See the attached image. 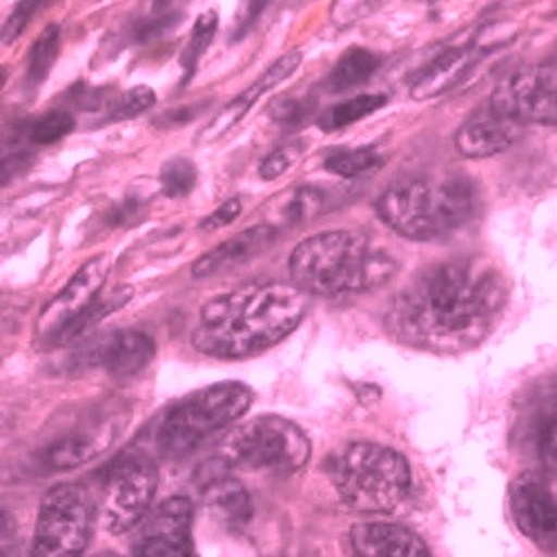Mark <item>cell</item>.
<instances>
[{
    "label": "cell",
    "instance_id": "33",
    "mask_svg": "<svg viewBox=\"0 0 557 557\" xmlns=\"http://www.w3.org/2000/svg\"><path fill=\"white\" fill-rule=\"evenodd\" d=\"M50 3L52 0H18V5L14 8V12L10 14V18L3 27V42L5 45L14 42L23 34V29L29 25L34 14Z\"/></svg>",
    "mask_w": 557,
    "mask_h": 557
},
{
    "label": "cell",
    "instance_id": "11",
    "mask_svg": "<svg viewBox=\"0 0 557 557\" xmlns=\"http://www.w3.org/2000/svg\"><path fill=\"white\" fill-rule=\"evenodd\" d=\"M491 103L522 123L557 125V63L510 72L493 91Z\"/></svg>",
    "mask_w": 557,
    "mask_h": 557
},
{
    "label": "cell",
    "instance_id": "4",
    "mask_svg": "<svg viewBox=\"0 0 557 557\" xmlns=\"http://www.w3.org/2000/svg\"><path fill=\"white\" fill-rule=\"evenodd\" d=\"M380 219L410 242H437L461 225L478 210L473 183L461 176L408 178L399 181L377 199Z\"/></svg>",
    "mask_w": 557,
    "mask_h": 557
},
{
    "label": "cell",
    "instance_id": "29",
    "mask_svg": "<svg viewBox=\"0 0 557 557\" xmlns=\"http://www.w3.org/2000/svg\"><path fill=\"white\" fill-rule=\"evenodd\" d=\"M323 206H326L323 193L317 188H299L284 201L282 210H278V219H282L284 225H299L317 216Z\"/></svg>",
    "mask_w": 557,
    "mask_h": 557
},
{
    "label": "cell",
    "instance_id": "13",
    "mask_svg": "<svg viewBox=\"0 0 557 557\" xmlns=\"http://www.w3.org/2000/svg\"><path fill=\"white\" fill-rule=\"evenodd\" d=\"M510 516L527 540L540 550H557V497L548 484L535 475H520L508 491Z\"/></svg>",
    "mask_w": 557,
    "mask_h": 557
},
{
    "label": "cell",
    "instance_id": "37",
    "mask_svg": "<svg viewBox=\"0 0 557 557\" xmlns=\"http://www.w3.org/2000/svg\"><path fill=\"white\" fill-rule=\"evenodd\" d=\"M263 3L265 0H246V8L239 12V18H242V27H239V32H237V36L239 34H244V29L259 16V12H261V8H263Z\"/></svg>",
    "mask_w": 557,
    "mask_h": 557
},
{
    "label": "cell",
    "instance_id": "15",
    "mask_svg": "<svg viewBox=\"0 0 557 557\" xmlns=\"http://www.w3.org/2000/svg\"><path fill=\"white\" fill-rule=\"evenodd\" d=\"M524 134V123L488 103L471 114L455 134V148L461 157L488 159L516 146Z\"/></svg>",
    "mask_w": 557,
    "mask_h": 557
},
{
    "label": "cell",
    "instance_id": "1",
    "mask_svg": "<svg viewBox=\"0 0 557 557\" xmlns=\"http://www.w3.org/2000/svg\"><path fill=\"white\" fill-rule=\"evenodd\" d=\"M508 304L504 274L486 259L461 257L431 263L397 293L391 333L433 355H459L482 346Z\"/></svg>",
    "mask_w": 557,
    "mask_h": 557
},
{
    "label": "cell",
    "instance_id": "3",
    "mask_svg": "<svg viewBox=\"0 0 557 557\" xmlns=\"http://www.w3.org/2000/svg\"><path fill=\"white\" fill-rule=\"evenodd\" d=\"M288 268L293 282L308 295L342 297L386 284L397 272V259L361 232L333 230L304 239Z\"/></svg>",
    "mask_w": 557,
    "mask_h": 557
},
{
    "label": "cell",
    "instance_id": "26",
    "mask_svg": "<svg viewBox=\"0 0 557 557\" xmlns=\"http://www.w3.org/2000/svg\"><path fill=\"white\" fill-rule=\"evenodd\" d=\"M59 45H61V29L59 25H50L45 29L29 52V65H27V81L32 85H40L45 78L50 76L52 65L59 57Z\"/></svg>",
    "mask_w": 557,
    "mask_h": 557
},
{
    "label": "cell",
    "instance_id": "38",
    "mask_svg": "<svg viewBox=\"0 0 557 557\" xmlns=\"http://www.w3.org/2000/svg\"><path fill=\"white\" fill-rule=\"evenodd\" d=\"M172 3V0H154V5L157 8H168Z\"/></svg>",
    "mask_w": 557,
    "mask_h": 557
},
{
    "label": "cell",
    "instance_id": "34",
    "mask_svg": "<svg viewBox=\"0 0 557 557\" xmlns=\"http://www.w3.org/2000/svg\"><path fill=\"white\" fill-rule=\"evenodd\" d=\"M297 159H299V148L295 146L278 148L263 159V163L259 165V176L263 181H274L278 176H284L297 163Z\"/></svg>",
    "mask_w": 557,
    "mask_h": 557
},
{
    "label": "cell",
    "instance_id": "24",
    "mask_svg": "<svg viewBox=\"0 0 557 557\" xmlns=\"http://www.w3.org/2000/svg\"><path fill=\"white\" fill-rule=\"evenodd\" d=\"M388 99L384 95H361V97H355L346 103H339L335 108H331L326 114H323L319 119V127L323 132H337V129H344L370 114H375L377 110L386 108Z\"/></svg>",
    "mask_w": 557,
    "mask_h": 557
},
{
    "label": "cell",
    "instance_id": "30",
    "mask_svg": "<svg viewBox=\"0 0 557 557\" xmlns=\"http://www.w3.org/2000/svg\"><path fill=\"white\" fill-rule=\"evenodd\" d=\"M380 163H382V154L375 148H357V150L333 154L326 161V170L342 178H355V176L373 172L375 168H380Z\"/></svg>",
    "mask_w": 557,
    "mask_h": 557
},
{
    "label": "cell",
    "instance_id": "12",
    "mask_svg": "<svg viewBox=\"0 0 557 557\" xmlns=\"http://www.w3.org/2000/svg\"><path fill=\"white\" fill-rule=\"evenodd\" d=\"M193 516L195 506L188 497L176 495L161 502L136 527L132 553L136 557H185L193 555Z\"/></svg>",
    "mask_w": 557,
    "mask_h": 557
},
{
    "label": "cell",
    "instance_id": "7",
    "mask_svg": "<svg viewBox=\"0 0 557 557\" xmlns=\"http://www.w3.org/2000/svg\"><path fill=\"white\" fill-rule=\"evenodd\" d=\"M252 393L239 382H221L176 401L159 426V446L170 457L195 453L206 440L230 429L248 412Z\"/></svg>",
    "mask_w": 557,
    "mask_h": 557
},
{
    "label": "cell",
    "instance_id": "10",
    "mask_svg": "<svg viewBox=\"0 0 557 557\" xmlns=\"http://www.w3.org/2000/svg\"><path fill=\"white\" fill-rule=\"evenodd\" d=\"M110 274L108 255L87 259L70 278L67 286L48 304L36 319V342L40 346L65 344L76 321L99 299Z\"/></svg>",
    "mask_w": 557,
    "mask_h": 557
},
{
    "label": "cell",
    "instance_id": "27",
    "mask_svg": "<svg viewBox=\"0 0 557 557\" xmlns=\"http://www.w3.org/2000/svg\"><path fill=\"white\" fill-rule=\"evenodd\" d=\"M216 23H219L216 12H206L197 18V23L193 27L190 42H188V48H185V54H183V83L193 78L201 57L210 48V42H212L214 32H216Z\"/></svg>",
    "mask_w": 557,
    "mask_h": 557
},
{
    "label": "cell",
    "instance_id": "23",
    "mask_svg": "<svg viewBox=\"0 0 557 557\" xmlns=\"http://www.w3.org/2000/svg\"><path fill=\"white\" fill-rule=\"evenodd\" d=\"M382 59L377 54H373L370 50H361V48H352L348 50L335 65L329 87L333 91H348L359 87L361 83H366L370 76H373L380 67Z\"/></svg>",
    "mask_w": 557,
    "mask_h": 557
},
{
    "label": "cell",
    "instance_id": "19",
    "mask_svg": "<svg viewBox=\"0 0 557 557\" xmlns=\"http://www.w3.org/2000/svg\"><path fill=\"white\" fill-rule=\"evenodd\" d=\"M352 553L359 557H429L426 542L414 531L393 522H366L350 531Z\"/></svg>",
    "mask_w": 557,
    "mask_h": 557
},
{
    "label": "cell",
    "instance_id": "36",
    "mask_svg": "<svg viewBox=\"0 0 557 557\" xmlns=\"http://www.w3.org/2000/svg\"><path fill=\"white\" fill-rule=\"evenodd\" d=\"M141 210V199L138 197H129L125 199L119 208L112 210V216H110V225H123L127 223L132 216H136V212Z\"/></svg>",
    "mask_w": 557,
    "mask_h": 557
},
{
    "label": "cell",
    "instance_id": "8",
    "mask_svg": "<svg viewBox=\"0 0 557 557\" xmlns=\"http://www.w3.org/2000/svg\"><path fill=\"white\" fill-rule=\"evenodd\" d=\"M95 506L78 484H59L45 493L32 542L34 557H76L85 553Z\"/></svg>",
    "mask_w": 557,
    "mask_h": 557
},
{
    "label": "cell",
    "instance_id": "31",
    "mask_svg": "<svg viewBox=\"0 0 557 557\" xmlns=\"http://www.w3.org/2000/svg\"><path fill=\"white\" fill-rule=\"evenodd\" d=\"M72 129H74V116L70 112L54 110V112H48L45 116H40L32 125L29 138L36 146H52V144L61 141V138H65L67 134H72Z\"/></svg>",
    "mask_w": 557,
    "mask_h": 557
},
{
    "label": "cell",
    "instance_id": "21",
    "mask_svg": "<svg viewBox=\"0 0 557 557\" xmlns=\"http://www.w3.org/2000/svg\"><path fill=\"white\" fill-rule=\"evenodd\" d=\"M482 54L484 50L473 48V45H469V48L448 50L412 81L410 99L431 101L435 97L446 95L448 89H453L455 85H459L463 78H467V74L482 59Z\"/></svg>",
    "mask_w": 557,
    "mask_h": 557
},
{
    "label": "cell",
    "instance_id": "5",
    "mask_svg": "<svg viewBox=\"0 0 557 557\" xmlns=\"http://www.w3.org/2000/svg\"><path fill=\"white\" fill-rule=\"evenodd\" d=\"M342 502L361 516H388L408 497L412 473L401 453L377 442L348 444L333 471Z\"/></svg>",
    "mask_w": 557,
    "mask_h": 557
},
{
    "label": "cell",
    "instance_id": "35",
    "mask_svg": "<svg viewBox=\"0 0 557 557\" xmlns=\"http://www.w3.org/2000/svg\"><path fill=\"white\" fill-rule=\"evenodd\" d=\"M244 210V203L239 199H230L225 203H221L216 210H212V214L201 223L203 230H216V227H225L232 221H235Z\"/></svg>",
    "mask_w": 557,
    "mask_h": 557
},
{
    "label": "cell",
    "instance_id": "32",
    "mask_svg": "<svg viewBox=\"0 0 557 557\" xmlns=\"http://www.w3.org/2000/svg\"><path fill=\"white\" fill-rule=\"evenodd\" d=\"M157 103V95L146 87V85H138L129 91H125L123 97H119L112 106V112H110V121H127V119H134L138 114L148 112L152 106Z\"/></svg>",
    "mask_w": 557,
    "mask_h": 557
},
{
    "label": "cell",
    "instance_id": "9",
    "mask_svg": "<svg viewBox=\"0 0 557 557\" xmlns=\"http://www.w3.org/2000/svg\"><path fill=\"white\" fill-rule=\"evenodd\" d=\"M159 488L157 463L138 450L123 453L110 467L103 486L101 522L108 533L136 531L152 510Z\"/></svg>",
    "mask_w": 557,
    "mask_h": 557
},
{
    "label": "cell",
    "instance_id": "20",
    "mask_svg": "<svg viewBox=\"0 0 557 557\" xmlns=\"http://www.w3.org/2000/svg\"><path fill=\"white\" fill-rule=\"evenodd\" d=\"M274 237H276V230L270 225L248 227V230L239 232V235L225 239L216 248L201 255L193 263V276L206 278V276L237 268V265L250 261L252 257H257L259 252H263L274 242Z\"/></svg>",
    "mask_w": 557,
    "mask_h": 557
},
{
    "label": "cell",
    "instance_id": "6",
    "mask_svg": "<svg viewBox=\"0 0 557 557\" xmlns=\"http://www.w3.org/2000/svg\"><path fill=\"white\" fill-rule=\"evenodd\" d=\"M308 435L290 420L261 414L230 429L221 440L214 461L225 471L290 478L310 459Z\"/></svg>",
    "mask_w": 557,
    "mask_h": 557
},
{
    "label": "cell",
    "instance_id": "16",
    "mask_svg": "<svg viewBox=\"0 0 557 557\" xmlns=\"http://www.w3.org/2000/svg\"><path fill=\"white\" fill-rule=\"evenodd\" d=\"M123 424L119 417H106L95 424H83L67 435L50 442L42 450V463L52 471H72L101 457L119 437Z\"/></svg>",
    "mask_w": 557,
    "mask_h": 557
},
{
    "label": "cell",
    "instance_id": "18",
    "mask_svg": "<svg viewBox=\"0 0 557 557\" xmlns=\"http://www.w3.org/2000/svg\"><path fill=\"white\" fill-rule=\"evenodd\" d=\"M529 444L542 469L557 478V375L546 377L527 408Z\"/></svg>",
    "mask_w": 557,
    "mask_h": 557
},
{
    "label": "cell",
    "instance_id": "28",
    "mask_svg": "<svg viewBox=\"0 0 557 557\" xmlns=\"http://www.w3.org/2000/svg\"><path fill=\"white\" fill-rule=\"evenodd\" d=\"M159 181H161V190L165 197H170V199L188 197L197 185V168L188 159L174 157L161 168Z\"/></svg>",
    "mask_w": 557,
    "mask_h": 557
},
{
    "label": "cell",
    "instance_id": "25",
    "mask_svg": "<svg viewBox=\"0 0 557 557\" xmlns=\"http://www.w3.org/2000/svg\"><path fill=\"white\" fill-rule=\"evenodd\" d=\"M132 295H134V290H132L129 286H121V288H114V290H110V293H106V295H99V299H97L95 304H91V306L87 308V312L76 321V326L72 329L67 342L81 339V337L87 335L89 331H95L108 314L121 310V308L132 299Z\"/></svg>",
    "mask_w": 557,
    "mask_h": 557
},
{
    "label": "cell",
    "instance_id": "14",
    "mask_svg": "<svg viewBox=\"0 0 557 557\" xmlns=\"http://www.w3.org/2000/svg\"><path fill=\"white\" fill-rule=\"evenodd\" d=\"M157 355L154 339L144 331H116L85 342L78 350V366L99 368L112 377H134L146 370Z\"/></svg>",
    "mask_w": 557,
    "mask_h": 557
},
{
    "label": "cell",
    "instance_id": "17",
    "mask_svg": "<svg viewBox=\"0 0 557 557\" xmlns=\"http://www.w3.org/2000/svg\"><path fill=\"white\" fill-rule=\"evenodd\" d=\"M301 65V54L299 52H290L284 54L276 63H272L261 78H257L248 89H244L239 97L232 99L212 121L210 125L201 132L203 141H216V138H223L232 127L239 125V121L252 110V106L265 97L270 89H274L276 85H282L286 78H290Z\"/></svg>",
    "mask_w": 557,
    "mask_h": 557
},
{
    "label": "cell",
    "instance_id": "22",
    "mask_svg": "<svg viewBox=\"0 0 557 557\" xmlns=\"http://www.w3.org/2000/svg\"><path fill=\"white\" fill-rule=\"evenodd\" d=\"M216 463V461H214ZM230 471L216 469L203 484V499L212 513L227 527H246L252 520V499L246 486L227 475Z\"/></svg>",
    "mask_w": 557,
    "mask_h": 557
},
{
    "label": "cell",
    "instance_id": "2",
    "mask_svg": "<svg viewBox=\"0 0 557 557\" xmlns=\"http://www.w3.org/2000/svg\"><path fill=\"white\" fill-rule=\"evenodd\" d=\"M310 295L293 284L248 282L199 310L193 346L214 359L259 355L299 329Z\"/></svg>",
    "mask_w": 557,
    "mask_h": 557
}]
</instances>
